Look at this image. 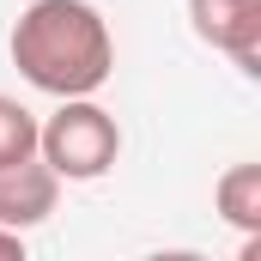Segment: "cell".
Returning <instances> with one entry per match:
<instances>
[{
	"instance_id": "5",
	"label": "cell",
	"mask_w": 261,
	"mask_h": 261,
	"mask_svg": "<svg viewBox=\"0 0 261 261\" xmlns=\"http://www.w3.org/2000/svg\"><path fill=\"white\" fill-rule=\"evenodd\" d=\"M213 200H219V219L225 225H237L243 237H255L261 231V164H231L219 176Z\"/></svg>"
},
{
	"instance_id": "2",
	"label": "cell",
	"mask_w": 261,
	"mask_h": 261,
	"mask_svg": "<svg viewBox=\"0 0 261 261\" xmlns=\"http://www.w3.org/2000/svg\"><path fill=\"white\" fill-rule=\"evenodd\" d=\"M37 158L61 182H97L122 158V128L97 97H61L55 116L37 122Z\"/></svg>"
},
{
	"instance_id": "3",
	"label": "cell",
	"mask_w": 261,
	"mask_h": 261,
	"mask_svg": "<svg viewBox=\"0 0 261 261\" xmlns=\"http://www.w3.org/2000/svg\"><path fill=\"white\" fill-rule=\"evenodd\" d=\"M189 24L206 49L231 55L237 73L261 79V0H189Z\"/></svg>"
},
{
	"instance_id": "7",
	"label": "cell",
	"mask_w": 261,
	"mask_h": 261,
	"mask_svg": "<svg viewBox=\"0 0 261 261\" xmlns=\"http://www.w3.org/2000/svg\"><path fill=\"white\" fill-rule=\"evenodd\" d=\"M0 261H24V231H6L0 225Z\"/></svg>"
},
{
	"instance_id": "6",
	"label": "cell",
	"mask_w": 261,
	"mask_h": 261,
	"mask_svg": "<svg viewBox=\"0 0 261 261\" xmlns=\"http://www.w3.org/2000/svg\"><path fill=\"white\" fill-rule=\"evenodd\" d=\"M31 152H37V116H31L18 97L0 91V164H18V158H31Z\"/></svg>"
},
{
	"instance_id": "1",
	"label": "cell",
	"mask_w": 261,
	"mask_h": 261,
	"mask_svg": "<svg viewBox=\"0 0 261 261\" xmlns=\"http://www.w3.org/2000/svg\"><path fill=\"white\" fill-rule=\"evenodd\" d=\"M6 49L24 85L49 97H97L116 73V37L91 0H31Z\"/></svg>"
},
{
	"instance_id": "4",
	"label": "cell",
	"mask_w": 261,
	"mask_h": 261,
	"mask_svg": "<svg viewBox=\"0 0 261 261\" xmlns=\"http://www.w3.org/2000/svg\"><path fill=\"white\" fill-rule=\"evenodd\" d=\"M55 200H61V176H55L37 152L18 158V164H0V225H6V231L43 225V219L55 213Z\"/></svg>"
}]
</instances>
